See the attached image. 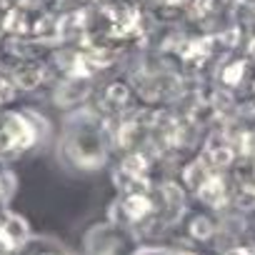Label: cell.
<instances>
[{"mask_svg":"<svg viewBox=\"0 0 255 255\" xmlns=\"http://www.w3.org/2000/svg\"><path fill=\"white\" fill-rule=\"evenodd\" d=\"M200 158H203L215 173H223L225 168H230V163H233V158H235V150H233V145L228 143V138H223L220 133H215V135L208 138L205 153H203Z\"/></svg>","mask_w":255,"mask_h":255,"instance_id":"6da1fadb","label":"cell"},{"mask_svg":"<svg viewBox=\"0 0 255 255\" xmlns=\"http://www.w3.org/2000/svg\"><path fill=\"white\" fill-rule=\"evenodd\" d=\"M5 133L10 135V145H13V148H25V145L33 140V130L23 123V118H18V115H10V118H8Z\"/></svg>","mask_w":255,"mask_h":255,"instance_id":"7a4b0ae2","label":"cell"},{"mask_svg":"<svg viewBox=\"0 0 255 255\" xmlns=\"http://www.w3.org/2000/svg\"><path fill=\"white\" fill-rule=\"evenodd\" d=\"M188 235H190L193 240H198V243H205V240H210V238L218 235V225H215L208 215H195V218L188 223Z\"/></svg>","mask_w":255,"mask_h":255,"instance_id":"3957f363","label":"cell"},{"mask_svg":"<svg viewBox=\"0 0 255 255\" xmlns=\"http://www.w3.org/2000/svg\"><path fill=\"white\" fill-rule=\"evenodd\" d=\"M248 58H238V60H228L225 65H223V70H220V78H223V83L228 85V88H235V85H240L243 83V75H245V70H248Z\"/></svg>","mask_w":255,"mask_h":255,"instance_id":"277c9868","label":"cell"},{"mask_svg":"<svg viewBox=\"0 0 255 255\" xmlns=\"http://www.w3.org/2000/svg\"><path fill=\"white\" fill-rule=\"evenodd\" d=\"M220 255H255V248H248V245H230V248H225Z\"/></svg>","mask_w":255,"mask_h":255,"instance_id":"5b68a950","label":"cell"},{"mask_svg":"<svg viewBox=\"0 0 255 255\" xmlns=\"http://www.w3.org/2000/svg\"><path fill=\"white\" fill-rule=\"evenodd\" d=\"M178 255H198V253H193V250H178Z\"/></svg>","mask_w":255,"mask_h":255,"instance_id":"8992f818","label":"cell"}]
</instances>
